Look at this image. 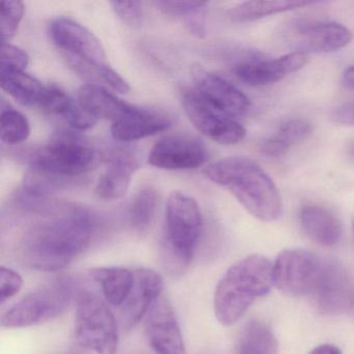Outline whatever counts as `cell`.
<instances>
[{
	"label": "cell",
	"instance_id": "6da1fadb",
	"mask_svg": "<svg viewBox=\"0 0 354 354\" xmlns=\"http://www.w3.org/2000/svg\"><path fill=\"white\" fill-rule=\"evenodd\" d=\"M96 225L86 209H65L26 232L20 244L22 260L36 270H63L90 246Z\"/></svg>",
	"mask_w": 354,
	"mask_h": 354
},
{
	"label": "cell",
	"instance_id": "7a4b0ae2",
	"mask_svg": "<svg viewBox=\"0 0 354 354\" xmlns=\"http://www.w3.org/2000/svg\"><path fill=\"white\" fill-rule=\"evenodd\" d=\"M204 173L217 185L227 188L256 218L270 223L281 217L283 202L279 188L256 161L229 157L211 163Z\"/></svg>",
	"mask_w": 354,
	"mask_h": 354
},
{
	"label": "cell",
	"instance_id": "3957f363",
	"mask_svg": "<svg viewBox=\"0 0 354 354\" xmlns=\"http://www.w3.org/2000/svg\"><path fill=\"white\" fill-rule=\"evenodd\" d=\"M273 285L272 264L261 254H252L232 265L214 293L217 321L230 326L242 318L258 298L268 294Z\"/></svg>",
	"mask_w": 354,
	"mask_h": 354
},
{
	"label": "cell",
	"instance_id": "277c9868",
	"mask_svg": "<svg viewBox=\"0 0 354 354\" xmlns=\"http://www.w3.org/2000/svg\"><path fill=\"white\" fill-rule=\"evenodd\" d=\"M202 229V212L196 200L183 192H174L167 201L163 243V261L174 274L189 266Z\"/></svg>",
	"mask_w": 354,
	"mask_h": 354
},
{
	"label": "cell",
	"instance_id": "5b68a950",
	"mask_svg": "<svg viewBox=\"0 0 354 354\" xmlns=\"http://www.w3.org/2000/svg\"><path fill=\"white\" fill-rule=\"evenodd\" d=\"M73 297V281L69 277H57L10 306L1 316V326L24 328L53 320L68 310Z\"/></svg>",
	"mask_w": 354,
	"mask_h": 354
},
{
	"label": "cell",
	"instance_id": "8992f818",
	"mask_svg": "<svg viewBox=\"0 0 354 354\" xmlns=\"http://www.w3.org/2000/svg\"><path fill=\"white\" fill-rule=\"evenodd\" d=\"M76 341L95 354H117L119 323L106 304L96 294L82 291L77 296L75 324Z\"/></svg>",
	"mask_w": 354,
	"mask_h": 354
},
{
	"label": "cell",
	"instance_id": "52a82bcc",
	"mask_svg": "<svg viewBox=\"0 0 354 354\" xmlns=\"http://www.w3.org/2000/svg\"><path fill=\"white\" fill-rule=\"evenodd\" d=\"M96 161V152L90 145L68 134L57 136L28 156L32 171L67 180L88 173Z\"/></svg>",
	"mask_w": 354,
	"mask_h": 354
},
{
	"label": "cell",
	"instance_id": "ba28073f",
	"mask_svg": "<svg viewBox=\"0 0 354 354\" xmlns=\"http://www.w3.org/2000/svg\"><path fill=\"white\" fill-rule=\"evenodd\" d=\"M325 263L326 259L308 250H283L272 264L273 285L287 295L312 297Z\"/></svg>",
	"mask_w": 354,
	"mask_h": 354
},
{
	"label": "cell",
	"instance_id": "9c48e42d",
	"mask_svg": "<svg viewBox=\"0 0 354 354\" xmlns=\"http://www.w3.org/2000/svg\"><path fill=\"white\" fill-rule=\"evenodd\" d=\"M49 34L72 69L107 65L106 53L101 41L75 20L66 17L53 20Z\"/></svg>",
	"mask_w": 354,
	"mask_h": 354
},
{
	"label": "cell",
	"instance_id": "30bf717a",
	"mask_svg": "<svg viewBox=\"0 0 354 354\" xmlns=\"http://www.w3.org/2000/svg\"><path fill=\"white\" fill-rule=\"evenodd\" d=\"M182 103L194 127L213 142L236 145L245 138L246 129L239 122L211 107L194 88L183 91Z\"/></svg>",
	"mask_w": 354,
	"mask_h": 354
},
{
	"label": "cell",
	"instance_id": "8fae6325",
	"mask_svg": "<svg viewBox=\"0 0 354 354\" xmlns=\"http://www.w3.org/2000/svg\"><path fill=\"white\" fill-rule=\"evenodd\" d=\"M292 41L301 53H330L347 46L353 35L343 24L319 20H295L290 26Z\"/></svg>",
	"mask_w": 354,
	"mask_h": 354
},
{
	"label": "cell",
	"instance_id": "7c38bea8",
	"mask_svg": "<svg viewBox=\"0 0 354 354\" xmlns=\"http://www.w3.org/2000/svg\"><path fill=\"white\" fill-rule=\"evenodd\" d=\"M322 314H344L354 306V283L343 265L327 260L320 281L312 295Z\"/></svg>",
	"mask_w": 354,
	"mask_h": 354
},
{
	"label": "cell",
	"instance_id": "4fadbf2b",
	"mask_svg": "<svg viewBox=\"0 0 354 354\" xmlns=\"http://www.w3.org/2000/svg\"><path fill=\"white\" fill-rule=\"evenodd\" d=\"M145 329L149 344L156 354H187L173 306L163 294L149 310Z\"/></svg>",
	"mask_w": 354,
	"mask_h": 354
},
{
	"label": "cell",
	"instance_id": "5bb4252c",
	"mask_svg": "<svg viewBox=\"0 0 354 354\" xmlns=\"http://www.w3.org/2000/svg\"><path fill=\"white\" fill-rule=\"evenodd\" d=\"M208 160L204 145L188 136H173L162 138L154 145L149 163L157 169L169 171L194 169Z\"/></svg>",
	"mask_w": 354,
	"mask_h": 354
},
{
	"label": "cell",
	"instance_id": "9a60e30c",
	"mask_svg": "<svg viewBox=\"0 0 354 354\" xmlns=\"http://www.w3.org/2000/svg\"><path fill=\"white\" fill-rule=\"evenodd\" d=\"M109 167L96 185L97 196L102 200L123 198L129 189L132 175L142 165L140 151L134 147H115L105 155Z\"/></svg>",
	"mask_w": 354,
	"mask_h": 354
},
{
	"label": "cell",
	"instance_id": "2e32d148",
	"mask_svg": "<svg viewBox=\"0 0 354 354\" xmlns=\"http://www.w3.org/2000/svg\"><path fill=\"white\" fill-rule=\"evenodd\" d=\"M162 292L163 279L158 272L153 269H136L133 287L120 306L119 322L122 328L128 331L136 326L148 315Z\"/></svg>",
	"mask_w": 354,
	"mask_h": 354
},
{
	"label": "cell",
	"instance_id": "e0dca14e",
	"mask_svg": "<svg viewBox=\"0 0 354 354\" xmlns=\"http://www.w3.org/2000/svg\"><path fill=\"white\" fill-rule=\"evenodd\" d=\"M308 55L295 51L274 59H252L234 66L238 80L250 86H264L281 82L290 74L301 70L308 64Z\"/></svg>",
	"mask_w": 354,
	"mask_h": 354
},
{
	"label": "cell",
	"instance_id": "ac0fdd59",
	"mask_svg": "<svg viewBox=\"0 0 354 354\" xmlns=\"http://www.w3.org/2000/svg\"><path fill=\"white\" fill-rule=\"evenodd\" d=\"M194 90L205 102L232 119L242 117L250 111V99L221 76L202 74L196 80Z\"/></svg>",
	"mask_w": 354,
	"mask_h": 354
},
{
	"label": "cell",
	"instance_id": "d6986e66",
	"mask_svg": "<svg viewBox=\"0 0 354 354\" xmlns=\"http://www.w3.org/2000/svg\"><path fill=\"white\" fill-rule=\"evenodd\" d=\"M171 120L160 111L134 106L128 115L113 123L111 136L118 142H131L169 129Z\"/></svg>",
	"mask_w": 354,
	"mask_h": 354
},
{
	"label": "cell",
	"instance_id": "ffe728a7",
	"mask_svg": "<svg viewBox=\"0 0 354 354\" xmlns=\"http://www.w3.org/2000/svg\"><path fill=\"white\" fill-rule=\"evenodd\" d=\"M77 101L80 106L95 119H105L113 121L128 115L133 105L118 98L104 86L97 84H88L78 91Z\"/></svg>",
	"mask_w": 354,
	"mask_h": 354
},
{
	"label": "cell",
	"instance_id": "44dd1931",
	"mask_svg": "<svg viewBox=\"0 0 354 354\" xmlns=\"http://www.w3.org/2000/svg\"><path fill=\"white\" fill-rule=\"evenodd\" d=\"M300 225L304 233L321 246L335 245L342 236V225L335 214L316 205L304 206L300 211Z\"/></svg>",
	"mask_w": 354,
	"mask_h": 354
},
{
	"label": "cell",
	"instance_id": "7402d4cb",
	"mask_svg": "<svg viewBox=\"0 0 354 354\" xmlns=\"http://www.w3.org/2000/svg\"><path fill=\"white\" fill-rule=\"evenodd\" d=\"M40 109L49 115H57L80 131L92 129L98 120L88 115L78 101L74 100L67 93L57 86H47L46 94Z\"/></svg>",
	"mask_w": 354,
	"mask_h": 354
},
{
	"label": "cell",
	"instance_id": "603a6c76",
	"mask_svg": "<svg viewBox=\"0 0 354 354\" xmlns=\"http://www.w3.org/2000/svg\"><path fill=\"white\" fill-rule=\"evenodd\" d=\"M90 277L101 286L105 301L120 308L129 295L134 283V271L122 267H100L88 271Z\"/></svg>",
	"mask_w": 354,
	"mask_h": 354
},
{
	"label": "cell",
	"instance_id": "cb8c5ba5",
	"mask_svg": "<svg viewBox=\"0 0 354 354\" xmlns=\"http://www.w3.org/2000/svg\"><path fill=\"white\" fill-rule=\"evenodd\" d=\"M159 11L165 15L177 18L196 38L206 35V14L208 3L203 1H155Z\"/></svg>",
	"mask_w": 354,
	"mask_h": 354
},
{
	"label": "cell",
	"instance_id": "d4e9b609",
	"mask_svg": "<svg viewBox=\"0 0 354 354\" xmlns=\"http://www.w3.org/2000/svg\"><path fill=\"white\" fill-rule=\"evenodd\" d=\"M313 3L306 1H287V0H275V1H246L231 8L227 15L231 21L236 24L256 21L267 16L277 15L285 12L294 11L300 8L308 7Z\"/></svg>",
	"mask_w": 354,
	"mask_h": 354
},
{
	"label": "cell",
	"instance_id": "484cf974",
	"mask_svg": "<svg viewBox=\"0 0 354 354\" xmlns=\"http://www.w3.org/2000/svg\"><path fill=\"white\" fill-rule=\"evenodd\" d=\"M312 133V126L304 119H291L281 124L275 136L265 140L261 151L267 156H283L291 147L306 140Z\"/></svg>",
	"mask_w": 354,
	"mask_h": 354
},
{
	"label": "cell",
	"instance_id": "4316f807",
	"mask_svg": "<svg viewBox=\"0 0 354 354\" xmlns=\"http://www.w3.org/2000/svg\"><path fill=\"white\" fill-rule=\"evenodd\" d=\"M0 76L1 88L18 102L26 106H41L47 86L24 72L0 74Z\"/></svg>",
	"mask_w": 354,
	"mask_h": 354
},
{
	"label": "cell",
	"instance_id": "83f0119b",
	"mask_svg": "<svg viewBox=\"0 0 354 354\" xmlns=\"http://www.w3.org/2000/svg\"><path fill=\"white\" fill-rule=\"evenodd\" d=\"M279 343L271 329L260 320L244 326L238 344V354H277Z\"/></svg>",
	"mask_w": 354,
	"mask_h": 354
},
{
	"label": "cell",
	"instance_id": "f1b7e54d",
	"mask_svg": "<svg viewBox=\"0 0 354 354\" xmlns=\"http://www.w3.org/2000/svg\"><path fill=\"white\" fill-rule=\"evenodd\" d=\"M158 206V194L152 186H145L134 196L129 208V223L138 232L151 227Z\"/></svg>",
	"mask_w": 354,
	"mask_h": 354
},
{
	"label": "cell",
	"instance_id": "f546056e",
	"mask_svg": "<svg viewBox=\"0 0 354 354\" xmlns=\"http://www.w3.org/2000/svg\"><path fill=\"white\" fill-rule=\"evenodd\" d=\"M30 134V125L28 118L15 109H3L0 136L3 144L9 146L21 144Z\"/></svg>",
	"mask_w": 354,
	"mask_h": 354
},
{
	"label": "cell",
	"instance_id": "4dcf8cb0",
	"mask_svg": "<svg viewBox=\"0 0 354 354\" xmlns=\"http://www.w3.org/2000/svg\"><path fill=\"white\" fill-rule=\"evenodd\" d=\"M24 3L19 0H6L1 3V44L9 43L17 34L18 28L24 19Z\"/></svg>",
	"mask_w": 354,
	"mask_h": 354
},
{
	"label": "cell",
	"instance_id": "1f68e13d",
	"mask_svg": "<svg viewBox=\"0 0 354 354\" xmlns=\"http://www.w3.org/2000/svg\"><path fill=\"white\" fill-rule=\"evenodd\" d=\"M30 57L26 51L10 43L1 44V68L0 74L24 72L28 66Z\"/></svg>",
	"mask_w": 354,
	"mask_h": 354
},
{
	"label": "cell",
	"instance_id": "d6a6232c",
	"mask_svg": "<svg viewBox=\"0 0 354 354\" xmlns=\"http://www.w3.org/2000/svg\"><path fill=\"white\" fill-rule=\"evenodd\" d=\"M111 8L120 20L130 28H138L144 19V9L140 1H111Z\"/></svg>",
	"mask_w": 354,
	"mask_h": 354
},
{
	"label": "cell",
	"instance_id": "836d02e7",
	"mask_svg": "<svg viewBox=\"0 0 354 354\" xmlns=\"http://www.w3.org/2000/svg\"><path fill=\"white\" fill-rule=\"evenodd\" d=\"M24 286L21 275L12 268L3 266L0 268V302L5 304L17 295Z\"/></svg>",
	"mask_w": 354,
	"mask_h": 354
},
{
	"label": "cell",
	"instance_id": "e575fe53",
	"mask_svg": "<svg viewBox=\"0 0 354 354\" xmlns=\"http://www.w3.org/2000/svg\"><path fill=\"white\" fill-rule=\"evenodd\" d=\"M333 120L342 125H354V102L346 103L335 109Z\"/></svg>",
	"mask_w": 354,
	"mask_h": 354
},
{
	"label": "cell",
	"instance_id": "d590c367",
	"mask_svg": "<svg viewBox=\"0 0 354 354\" xmlns=\"http://www.w3.org/2000/svg\"><path fill=\"white\" fill-rule=\"evenodd\" d=\"M310 354H342L339 348L333 345H321L315 348Z\"/></svg>",
	"mask_w": 354,
	"mask_h": 354
},
{
	"label": "cell",
	"instance_id": "8d00e7d4",
	"mask_svg": "<svg viewBox=\"0 0 354 354\" xmlns=\"http://www.w3.org/2000/svg\"><path fill=\"white\" fill-rule=\"evenodd\" d=\"M344 86L350 90H354V66L348 67L343 74Z\"/></svg>",
	"mask_w": 354,
	"mask_h": 354
},
{
	"label": "cell",
	"instance_id": "74e56055",
	"mask_svg": "<svg viewBox=\"0 0 354 354\" xmlns=\"http://www.w3.org/2000/svg\"><path fill=\"white\" fill-rule=\"evenodd\" d=\"M68 354H77V353H74V352H71V353H68Z\"/></svg>",
	"mask_w": 354,
	"mask_h": 354
},
{
	"label": "cell",
	"instance_id": "f35d334b",
	"mask_svg": "<svg viewBox=\"0 0 354 354\" xmlns=\"http://www.w3.org/2000/svg\"><path fill=\"white\" fill-rule=\"evenodd\" d=\"M353 234H354V221H353Z\"/></svg>",
	"mask_w": 354,
	"mask_h": 354
}]
</instances>
